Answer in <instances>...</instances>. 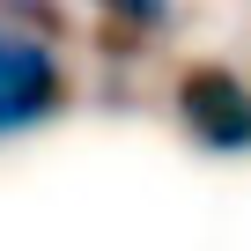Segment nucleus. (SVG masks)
Wrapping results in <instances>:
<instances>
[{
    "label": "nucleus",
    "instance_id": "obj_1",
    "mask_svg": "<svg viewBox=\"0 0 251 251\" xmlns=\"http://www.w3.org/2000/svg\"><path fill=\"white\" fill-rule=\"evenodd\" d=\"M177 118L185 133L214 155H244L251 148V81L236 67H192L177 81Z\"/></svg>",
    "mask_w": 251,
    "mask_h": 251
},
{
    "label": "nucleus",
    "instance_id": "obj_2",
    "mask_svg": "<svg viewBox=\"0 0 251 251\" xmlns=\"http://www.w3.org/2000/svg\"><path fill=\"white\" fill-rule=\"evenodd\" d=\"M59 111V59L30 37H0V133L45 126Z\"/></svg>",
    "mask_w": 251,
    "mask_h": 251
}]
</instances>
